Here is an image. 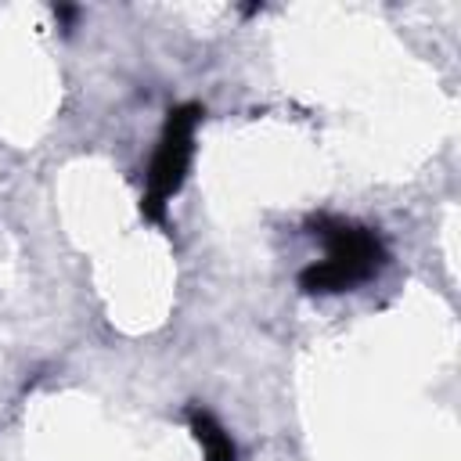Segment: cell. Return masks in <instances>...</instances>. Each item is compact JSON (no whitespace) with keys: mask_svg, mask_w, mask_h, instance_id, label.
<instances>
[{"mask_svg":"<svg viewBox=\"0 0 461 461\" xmlns=\"http://www.w3.org/2000/svg\"><path fill=\"white\" fill-rule=\"evenodd\" d=\"M310 230L324 241V259L310 263L299 274V288L310 295L349 292L371 281L385 267V245L371 227H360L339 216H313Z\"/></svg>","mask_w":461,"mask_h":461,"instance_id":"cell-1","label":"cell"},{"mask_svg":"<svg viewBox=\"0 0 461 461\" xmlns=\"http://www.w3.org/2000/svg\"><path fill=\"white\" fill-rule=\"evenodd\" d=\"M202 115H205L202 104L169 108V119L162 126V137L155 144L148 180H144V202H140L144 220H151V223L166 220V205L187 176V166H191V155H194V130H198Z\"/></svg>","mask_w":461,"mask_h":461,"instance_id":"cell-2","label":"cell"},{"mask_svg":"<svg viewBox=\"0 0 461 461\" xmlns=\"http://www.w3.org/2000/svg\"><path fill=\"white\" fill-rule=\"evenodd\" d=\"M187 425H191V432H194V439H198L205 461H238L234 439L227 436V429H223L209 411L191 407V411H187Z\"/></svg>","mask_w":461,"mask_h":461,"instance_id":"cell-3","label":"cell"}]
</instances>
